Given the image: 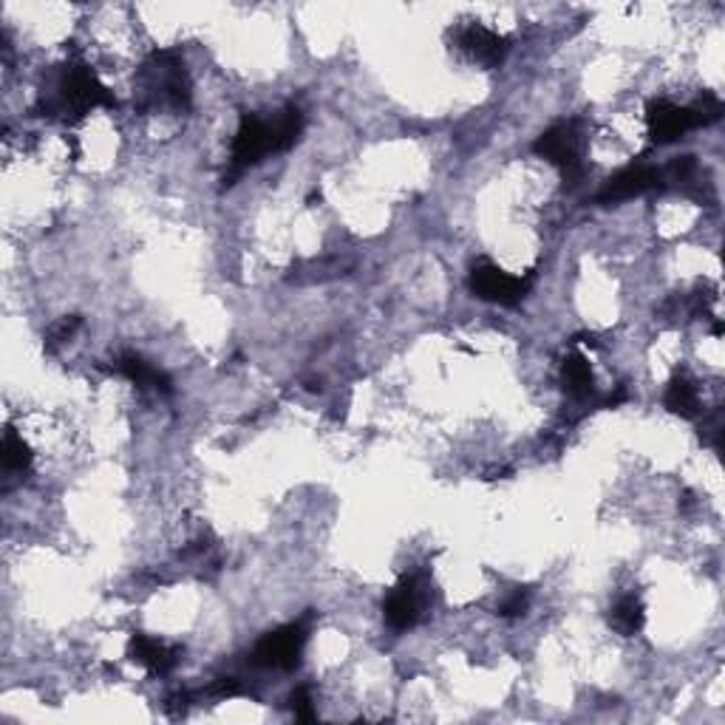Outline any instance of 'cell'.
Instances as JSON below:
<instances>
[{
  "label": "cell",
  "instance_id": "cell-1",
  "mask_svg": "<svg viewBox=\"0 0 725 725\" xmlns=\"http://www.w3.org/2000/svg\"><path fill=\"white\" fill-rule=\"evenodd\" d=\"M114 105H117L114 94L85 62H69L57 82V94L43 103V111L62 117H82L94 108H114Z\"/></svg>",
  "mask_w": 725,
  "mask_h": 725
},
{
  "label": "cell",
  "instance_id": "cell-2",
  "mask_svg": "<svg viewBox=\"0 0 725 725\" xmlns=\"http://www.w3.org/2000/svg\"><path fill=\"white\" fill-rule=\"evenodd\" d=\"M145 96L151 103L171 105L176 111H185L191 105V77L185 71V62L176 51H157L145 62Z\"/></svg>",
  "mask_w": 725,
  "mask_h": 725
},
{
  "label": "cell",
  "instance_id": "cell-3",
  "mask_svg": "<svg viewBox=\"0 0 725 725\" xmlns=\"http://www.w3.org/2000/svg\"><path fill=\"white\" fill-rule=\"evenodd\" d=\"M309 626L303 621H295L281 626V630L269 632L258 641L253 652V664L258 669H281L292 671L295 666L301 664L303 646H307Z\"/></svg>",
  "mask_w": 725,
  "mask_h": 725
},
{
  "label": "cell",
  "instance_id": "cell-4",
  "mask_svg": "<svg viewBox=\"0 0 725 725\" xmlns=\"http://www.w3.org/2000/svg\"><path fill=\"white\" fill-rule=\"evenodd\" d=\"M533 151L541 159H548L550 164H555L559 171L564 173V179L569 182H578L584 176V162H582V134H578V125L575 123H562L553 125L536 139Z\"/></svg>",
  "mask_w": 725,
  "mask_h": 725
},
{
  "label": "cell",
  "instance_id": "cell-5",
  "mask_svg": "<svg viewBox=\"0 0 725 725\" xmlns=\"http://www.w3.org/2000/svg\"><path fill=\"white\" fill-rule=\"evenodd\" d=\"M533 287V275H514L505 273L491 261H480L471 273V289L476 298L499 307H516Z\"/></svg>",
  "mask_w": 725,
  "mask_h": 725
},
{
  "label": "cell",
  "instance_id": "cell-6",
  "mask_svg": "<svg viewBox=\"0 0 725 725\" xmlns=\"http://www.w3.org/2000/svg\"><path fill=\"white\" fill-rule=\"evenodd\" d=\"M267 153H275L273 148V128L255 114H244L239 123V130L233 137V153H230V176H225L227 185H233V179L261 162Z\"/></svg>",
  "mask_w": 725,
  "mask_h": 725
},
{
  "label": "cell",
  "instance_id": "cell-7",
  "mask_svg": "<svg viewBox=\"0 0 725 725\" xmlns=\"http://www.w3.org/2000/svg\"><path fill=\"white\" fill-rule=\"evenodd\" d=\"M703 117H700L698 105H675L669 100H652L646 108V128H649V139L655 145H669L680 139L689 130L700 128Z\"/></svg>",
  "mask_w": 725,
  "mask_h": 725
},
{
  "label": "cell",
  "instance_id": "cell-8",
  "mask_svg": "<svg viewBox=\"0 0 725 725\" xmlns=\"http://www.w3.org/2000/svg\"><path fill=\"white\" fill-rule=\"evenodd\" d=\"M453 46L462 51L465 57H471L473 62H480V66H499L507 55V41L496 32H491L482 23H465V26H459L453 32Z\"/></svg>",
  "mask_w": 725,
  "mask_h": 725
},
{
  "label": "cell",
  "instance_id": "cell-9",
  "mask_svg": "<svg viewBox=\"0 0 725 725\" xmlns=\"http://www.w3.org/2000/svg\"><path fill=\"white\" fill-rule=\"evenodd\" d=\"M664 179H666V173L657 171V168H652V164H630V168L618 171L615 176L609 179L607 185L601 187V193H598V202H601V205H612V202L635 199V196H641V193L664 185Z\"/></svg>",
  "mask_w": 725,
  "mask_h": 725
},
{
  "label": "cell",
  "instance_id": "cell-10",
  "mask_svg": "<svg viewBox=\"0 0 725 725\" xmlns=\"http://www.w3.org/2000/svg\"><path fill=\"white\" fill-rule=\"evenodd\" d=\"M419 578L417 575H403L400 584L385 596L383 615L394 632L411 630L419 618Z\"/></svg>",
  "mask_w": 725,
  "mask_h": 725
},
{
  "label": "cell",
  "instance_id": "cell-11",
  "mask_svg": "<svg viewBox=\"0 0 725 725\" xmlns=\"http://www.w3.org/2000/svg\"><path fill=\"white\" fill-rule=\"evenodd\" d=\"M128 652L139 666L151 671L153 678H162V675L173 671V666L179 664V655H182L179 646L164 644V641L151 635H130Z\"/></svg>",
  "mask_w": 725,
  "mask_h": 725
},
{
  "label": "cell",
  "instance_id": "cell-12",
  "mask_svg": "<svg viewBox=\"0 0 725 725\" xmlns=\"http://www.w3.org/2000/svg\"><path fill=\"white\" fill-rule=\"evenodd\" d=\"M117 371L123 377H128L130 383H137L139 389H151L157 391V394H171L173 391L171 380L159 369H153L151 362H145L142 357L134 355V352H125V355L117 357Z\"/></svg>",
  "mask_w": 725,
  "mask_h": 725
},
{
  "label": "cell",
  "instance_id": "cell-13",
  "mask_svg": "<svg viewBox=\"0 0 725 725\" xmlns=\"http://www.w3.org/2000/svg\"><path fill=\"white\" fill-rule=\"evenodd\" d=\"M646 612H644V601L635 596V592H626V596L618 598L609 609V623H612V630L621 632V635H637V632L644 630Z\"/></svg>",
  "mask_w": 725,
  "mask_h": 725
},
{
  "label": "cell",
  "instance_id": "cell-14",
  "mask_svg": "<svg viewBox=\"0 0 725 725\" xmlns=\"http://www.w3.org/2000/svg\"><path fill=\"white\" fill-rule=\"evenodd\" d=\"M664 405L671 411V414H678V417L683 419H698L700 414H703V408H700L698 385L691 383V380H686V377H675V380H671L669 389H666L664 394Z\"/></svg>",
  "mask_w": 725,
  "mask_h": 725
},
{
  "label": "cell",
  "instance_id": "cell-15",
  "mask_svg": "<svg viewBox=\"0 0 725 725\" xmlns=\"http://www.w3.org/2000/svg\"><path fill=\"white\" fill-rule=\"evenodd\" d=\"M562 383L564 391L575 400H587L589 394H592V369H589L587 355L575 352V355H569L567 360H564Z\"/></svg>",
  "mask_w": 725,
  "mask_h": 725
},
{
  "label": "cell",
  "instance_id": "cell-16",
  "mask_svg": "<svg viewBox=\"0 0 725 725\" xmlns=\"http://www.w3.org/2000/svg\"><path fill=\"white\" fill-rule=\"evenodd\" d=\"M269 128H273V148H275V153L289 151V148H292V145L298 142V137H301V130H303L301 111L292 108V105H289L287 111H281V114H278V119H275V123L269 125Z\"/></svg>",
  "mask_w": 725,
  "mask_h": 725
},
{
  "label": "cell",
  "instance_id": "cell-17",
  "mask_svg": "<svg viewBox=\"0 0 725 725\" xmlns=\"http://www.w3.org/2000/svg\"><path fill=\"white\" fill-rule=\"evenodd\" d=\"M3 465H7V471H26V468L32 465L28 445L23 442V437H18L12 428L3 434Z\"/></svg>",
  "mask_w": 725,
  "mask_h": 725
},
{
  "label": "cell",
  "instance_id": "cell-18",
  "mask_svg": "<svg viewBox=\"0 0 725 725\" xmlns=\"http://www.w3.org/2000/svg\"><path fill=\"white\" fill-rule=\"evenodd\" d=\"M289 705H292L295 720H301V723H312V720L318 717L309 686H298V689L292 691V698H289Z\"/></svg>",
  "mask_w": 725,
  "mask_h": 725
},
{
  "label": "cell",
  "instance_id": "cell-19",
  "mask_svg": "<svg viewBox=\"0 0 725 725\" xmlns=\"http://www.w3.org/2000/svg\"><path fill=\"white\" fill-rule=\"evenodd\" d=\"M80 329V318L71 315V318H62L60 323H55V326L48 329V341L46 346L48 349H55V346H60V343H66L69 337H74V332Z\"/></svg>",
  "mask_w": 725,
  "mask_h": 725
},
{
  "label": "cell",
  "instance_id": "cell-20",
  "mask_svg": "<svg viewBox=\"0 0 725 725\" xmlns=\"http://www.w3.org/2000/svg\"><path fill=\"white\" fill-rule=\"evenodd\" d=\"M527 603H530V598H527V592H514V596L507 598L505 603L499 607V615L502 618H521L527 612Z\"/></svg>",
  "mask_w": 725,
  "mask_h": 725
},
{
  "label": "cell",
  "instance_id": "cell-21",
  "mask_svg": "<svg viewBox=\"0 0 725 725\" xmlns=\"http://www.w3.org/2000/svg\"><path fill=\"white\" fill-rule=\"evenodd\" d=\"M207 691L216 694V698H239V694H244V686H241L235 678H221V680H216V683H212Z\"/></svg>",
  "mask_w": 725,
  "mask_h": 725
}]
</instances>
